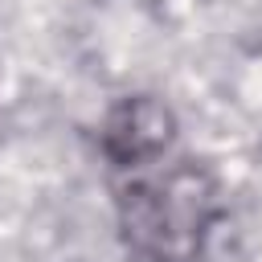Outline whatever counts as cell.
<instances>
[{
    "label": "cell",
    "instance_id": "1",
    "mask_svg": "<svg viewBox=\"0 0 262 262\" xmlns=\"http://www.w3.org/2000/svg\"><path fill=\"white\" fill-rule=\"evenodd\" d=\"M156 156L160 151L119 164L131 168V184L119 196L127 246L139 262H196L209 221L217 217V188L192 164H168L164 172H151Z\"/></svg>",
    "mask_w": 262,
    "mask_h": 262
}]
</instances>
